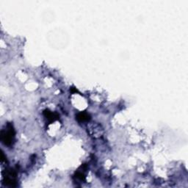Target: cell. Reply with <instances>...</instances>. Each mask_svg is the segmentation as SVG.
<instances>
[{"label": "cell", "mask_w": 188, "mask_h": 188, "mask_svg": "<svg viewBox=\"0 0 188 188\" xmlns=\"http://www.w3.org/2000/svg\"><path fill=\"white\" fill-rule=\"evenodd\" d=\"M76 118L79 122H86L90 121V119H91V116H90L88 113H87V112H82L76 115Z\"/></svg>", "instance_id": "obj_3"}, {"label": "cell", "mask_w": 188, "mask_h": 188, "mask_svg": "<svg viewBox=\"0 0 188 188\" xmlns=\"http://www.w3.org/2000/svg\"><path fill=\"white\" fill-rule=\"evenodd\" d=\"M70 91H71V92H72V93H76V92H77V90H76V89H75V88H71Z\"/></svg>", "instance_id": "obj_5"}, {"label": "cell", "mask_w": 188, "mask_h": 188, "mask_svg": "<svg viewBox=\"0 0 188 188\" xmlns=\"http://www.w3.org/2000/svg\"><path fill=\"white\" fill-rule=\"evenodd\" d=\"M0 138H1L2 142L5 146H12L14 142L15 131L14 127L10 123H7L6 129H4L2 130L1 134H0Z\"/></svg>", "instance_id": "obj_1"}, {"label": "cell", "mask_w": 188, "mask_h": 188, "mask_svg": "<svg viewBox=\"0 0 188 188\" xmlns=\"http://www.w3.org/2000/svg\"><path fill=\"white\" fill-rule=\"evenodd\" d=\"M44 116L50 123L59 119V116H58L57 113H54V112H51V111L49 110H45L44 111Z\"/></svg>", "instance_id": "obj_2"}, {"label": "cell", "mask_w": 188, "mask_h": 188, "mask_svg": "<svg viewBox=\"0 0 188 188\" xmlns=\"http://www.w3.org/2000/svg\"><path fill=\"white\" fill-rule=\"evenodd\" d=\"M76 178H78V179H80V180H84L85 179V177H84V175L82 174V173H80V172H77L76 174Z\"/></svg>", "instance_id": "obj_4"}]
</instances>
